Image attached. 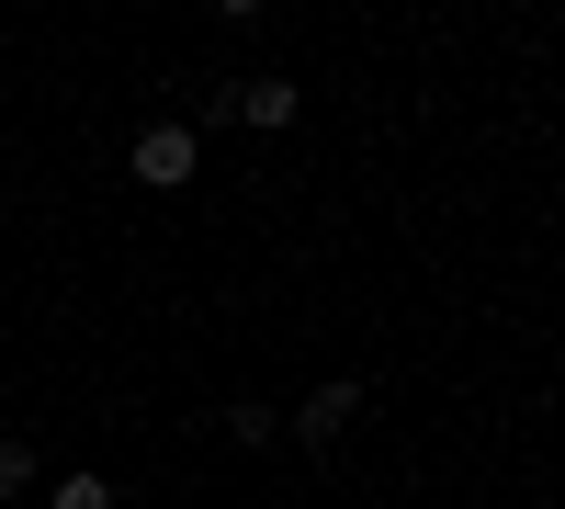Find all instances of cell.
Wrapping results in <instances>:
<instances>
[{"label": "cell", "mask_w": 565, "mask_h": 509, "mask_svg": "<svg viewBox=\"0 0 565 509\" xmlns=\"http://www.w3.org/2000/svg\"><path fill=\"white\" fill-rule=\"evenodd\" d=\"M45 509H125V498H114V476H90V465H79V476L45 487Z\"/></svg>", "instance_id": "obj_5"}, {"label": "cell", "mask_w": 565, "mask_h": 509, "mask_svg": "<svg viewBox=\"0 0 565 509\" xmlns=\"http://www.w3.org/2000/svg\"><path fill=\"white\" fill-rule=\"evenodd\" d=\"M351 420H362V374H328V385L295 407V442H306V453H328V442H340Z\"/></svg>", "instance_id": "obj_3"}, {"label": "cell", "mask_w": 565, "mask_h": 509, "mask_svg": "<svg viewBox=\"0 0 565 509\" xmlns=\"http://www.w3.org/2000/svg\"><path fill=\"white\" fill-rule=\"evenodd\" d=\"M136 181L148 193H193L204 181V125H136Z\"/></svg>", "instance_id": "obj_1"}, {"label": "cell", "mask_w": 565, "mask_h": 509, "mask_svg": "<svg viewBox=\"0 0 565 509\" xmlns=\"http://www.w3.org/2000/svg\"><path fill=\"white\" fill-rule=\"evenodd\" d=\"M34 487H45V453L0 431V498H34Z\"/></svg>", "instance_id": "obj_4"}, {"label": "cell", "mask_w": 565, "mask_h": 509, "mask_svg": "<svg viewBox=\"0 0 565 509\" xmlns=\"http://www.w3.org/2000/svg\"><path fill=\"white\" fill-rule=\"evenodd\" d=\"M271 431H282V420H271L260 396H238V407H226V442H271Z\"/></svg>", "instance_id": "obj_6"}, {"label": "cell", "mask_w": 565, "mask_h": 509, "mask_svg": "<svg viewBox=\"0 0 565 509\" xmlns=\"http://www.w3.org/2000/svg\"><path fill=\"white\" fill-rule=\"evenodd\" d=\"M226 114H238V125H260V136H282V125L306 114V91L282 79V68H249V79H226Z\"/></svg>", "instance_id": "obj_2"}]
</instances>
